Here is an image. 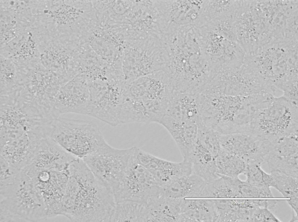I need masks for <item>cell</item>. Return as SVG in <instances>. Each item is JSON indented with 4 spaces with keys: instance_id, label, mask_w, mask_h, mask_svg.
I'll list each match as a JSON object with an SVG mask.
<instances>
[{
    "instance_id": "484cf974",
    "label": "cell",
    "mask_w": 298,
    "mask_h": 222,
    "mask_svg": "<svg viewBox=\"0 0 298 222\" xmlns=\"http://www.w3.org/2000/svg\"><path fill=\"white\" fill-rule=\"evenodd\" d=\"M219 177L206 182L198 198H237L233 178L219 174Z\"/></svg>"
},
{
    "instance_id": "f546056e",
    "label": "cell",
    "mask_w": 298,
    "mask_h": 222,
    "mask_svg": "<svg viewBox=\"0 0 298 222\" xmlns=\"http://www.w3.org/2000/svg\"><path fill=\"white\" fill-rule=\"evenodd\" d=\"M239 4L238 0H204L202 14L204 24L213 20L233 14Z\"/></svg>"
},
{
    "instance_id": "836d02e7",
    "label": "cell",
    "mask_w": 298,
    "mask_h": 222,
    "mask_svg": "<svg viewBox=\"0 0 298 222\" xmlns=\"http://www.w3.org/2000/svg\"><path fill=\"white\" fill-rule=\"evenodd\" d=\"M239 198H273L270 188H261L251 185L240 179L238 184Z\"/></svg>"
},
{
    "instance_id": "9c48e42d",
    "label": "cell",
    "mask_w": 298,
    "mask_h": 222,
    "mask_svg": "<svg viewBox=\"0 0 298 222\" xmlns=\"http://www.w3.org/2000/svg\"><path fill=\"white\" fill-rule=\"evenodd\" d=\"M123 81L114 78L97 79L89 86L90 101L87 115L113 126L120 125L123 101Z\"/></svg>"
},
{
    "instance_id": "3957f363",
    "label": "cell",
    "mask_w": 298,
    "mask_h": 222,
    "mask_svg": "<svg viewBox=\"0 0 298 222\" xmlns=\"http://www.w3.org/2000/svg\"><path fill=\"white\" fill-rule=\"evenodd\" d=\"M167 67L176 86L189 88L198 87L207 79V63L195 37L185 36L174 39L167 45Z\"/></svg>"
},
{
    "instance_id": "2e32d148",
    "label": "cell",
    "mask_w": 298,
    "mask_h": 222,
    "mask_svg": "<svg viewBox=\"0 0 298 222\" xmlns=\"http://www.w3.org/2000/svg\"><path fill=\"white\" fill-rule=\"evenodd\" d=\"M173 90L171 78L166 68L129 82H124V97L131 99L169 101Z\"/></svg>"
},
{
    "instance_id": "7c38bea8",
    "label": "cell",
    "mask_w": 298,
    "mask_h": 222,
    "mask_svg": "<svg viewBox=\"0 0 298 222\" xmlns=\"http://www.w3.org/2000/svg\"><path fill=\"white\" fill-rule=\"evenodd\" d=\"M22 86L36 104L49 111L62 83L54 73L40 62L24 73Z\"/></svg>"
},
{
    "instance_id": "5bb4252c",
    "label": "cell",
    "mask_w": 298,
    "mask_h": 222,
    "mask_svg": "<svg viewBox=\"0 0 298 222\" xmlns=\"http://www.w3.org/2000/svg\"><path fill=\"white\" fill-rule=\"evenodd\" d=\"M90 99L87 78L79 74L60 88L54 100L53 114L56 118L69 113L87 115Z\"/></svg>"
},
{
    "instance_id": "cb8c5ba5",
    "label": "cell",
    "mask_w": 298,
    "mask_h": 222,
    "mask_svg": "<svg viewBox=\"0 0 298 222\" xmlns=\"http://www.w3.org/2000/svg\"><path fill=\"white\" fill-rule=\"evenodd\" d=\"M154 122L149 100L124 99L119 118L120 125L135 123H149Z\"/></svg>"
},
{
    "instance_id": "ac0fdd59",
    "label": "cell",
    "mask_w": 298,
    "mask_h": 222,
    "mask_svg": "<svg viewBox=\"0 0 298 222\" xmlns=\"http://www.w3.org/2000/svg\"><path fill=\"white\" fill-rule=\"evenodd\" d=\"M135 155L138 163L153 175L160 186L180 177L192 174L190 162L169 161L151 154L136 147Z\"/></svg>"
},
{
    "instance_id": "8992f818",
    "label": "cell",
    "mask_w": 298,
    "mask_h": 222,
    "mask_svg": "<svg viewBox=\"0 0 298 222\" xmlns=\"http://www.w3.org/2000/svg\"><path fill=\"white\" fill-rule=\"evenodd\" d=\"M49 137L67 152L81 159L108 144L93 122L59 117L53 120Z\"/></svg>"
},
{
    "instance_id": "e575fe53",
    "label": "cell",
    "mask_w": 298,
    "mask_h": 222,
    "mask_svg": "<svg viewBox=\"0 0 298 222\" xmlns=\"http://www.w3.org/2000/svg\"><path fill=\"white\" fill-rule=\"evenodd\" d=\"M0 188L11 185L21 176V170L11 165L0 157Z\"/></svg>"
},
{
    "instance_id": "603a6c76",
    "label": "cell",
    "mask_w": 298,
    "mask_h": 222,
    "mask_svg": "<svg viewBox=\"0 0 298 222\" xmlns=\"http://www.w3.org/2000/svg\"><path fill=\"white\" fill-rule=\"evenodd\" d=\"M216 157L196 141L191 153L183 160L190 163L192 174L199 176L208 182L219 177L217 171Z\"/></svg>"
},
{
    "instance_id": "7402d4cb",
    "label": "cell",
    "mask_w": 298,
    "mask_h": 222,
    "mask_svg": "<svg viewBox=\"0 0 298 222\" xmlns=\"http://www.w3.org/2000/svg\"><path fill=\"white\" fill-rule=\"evenodd\" d=\"M160 124L168 131L177 146L183 160L185 159L195 144L198 124L179 123L167 118H163Z\"/></svg>"
},
{
    "instance_id": "1f68e13d",
    "label": "cell",
    "mask_w": 298,
    "mask_h": 222,
    "mask_svg": "<svg viewBox=\"0 0 298 222\" xmlns=\"http://www.w3.org/2000/svg\"><path fill=\"white\" fill-rule=\"evenodd\" d=\"M270 173L274 180L273 187L284 198L290 199L298 197V179L278 172Z\"/></svg>"
},
{
    "instance_id": "4dcf8cb0",
    "label": "cell",
    "mask_w": 298,
    "mask_h": 222,
    "mask_svg": "<svg viewBox=\"0 0 298 222\" xmlns=\"http://www.w3.org/2000/svg\"><path fill=\"white\" fill-rule=\"evenodd\" d=\"M298 154L281 156L269 154L266 163L270 173L278 172L298 179Z\"/></svg>"
},
{
    "instance_id": "ba28073f",
    "label": "cell",
    "mask_w": 298,
    "mask_h": 222,
    "mask_svg": "<svg viewBox=\"0 0 298 222\" xmlns=\"http://www.w3.org/2000/svg\"><path fill=\"white\" fill-rule=\"evenodd\" d=\"M201 49L210 69H236L244 61L245 54L236 42L229 40L206 25L196 27Z\"/></svg>"
},
{
    "instance_id": "6da1fadb",
    "label": "cell",
    "mask_w": 298,
    "mask_h": 222,
    "mask_svg": "<svg viewBox=\"0 0 298 222\" xmlns=\"http://www.w3.org/2000/svg\"><path fill=\"white\" fill-rule=\"evenodd\" d=\"M68 170L60 215L74 222H110L116 204L112 190L94 175L82 159H76Z\"/></svg>"
},
{
    "instance_id": "83f0119b",
    "label": "cell",
    "mask_w": 298,
    "mask_h": 222,
    "mask_svg": "<svg viewBox=\"0 0 298 222\" xmlns=\"http://www.w3.org/2000/svg\"><path fill=\"white\" fill-rule=\"evenodd\" d=\"M145 203L130 200L116 203L110 222H144Z\"/></svg>"
},
{
    "instance_id": "f1b7e54d",
    "label": "cell",
    "mask_w": 298,
    "mask_h": 222,
    "mask_svg": "<svg viewBox=\"0 0 298 222\" xmlns=\"http://www.w3.org/2000/svg\"><path fill=\"white\" fill-rule=\"evenodd\" d=\"M216 163L218 174L233 178L243 174L246 166L242 159L221 147L217 155Z\"/></svg>"
},
{
    "instance_id": "74e56055",
    "label": "cell",
    "mask_w": 298,
    "mask_h": 222,
    "mask_svg": "<svg viewBox=\"0 0 298 222\" xmlns=\"http://www.w3.org/2000/svg\"><path fill=\"white\" fill-rule=\"evenodd\" d=\"M262 174L263 180L265 186L270 188L273 187L274 180L271 174L267 173L263 170H262Z\"/></svg>"
},
{
    "instance_id": "8d00e7d4",
    "label": "cell",
    "mask_w": 298,
    "mask_h": 222,
    "mask_svg": "<svg viewBox=\"0 0 298 222\" xmlns=\"http://www.w3.org/2000/svg\"><path fill=\"white\" fill-rule=\"evenodd\" d=\"M250 222H281L268 208L255 207L251 209Z\"/></svg>"
},
{
    "instance_id": "d6986e66",
    "label": "cell",
    "mask_w": 298,
    "mask_h": 222,
    "mask_svg": "<svg viewBox=\"0 0 298 222\" xmlns=\"http://www.w3.org/2000/svg\"><path fill=\"white\" fill-rule=\"evenodd\" d=\"M202 0L164 1L162 15L166 27L194 25L199 18Z\"/></svg>"
},
{
    "instance_id": "ab89813d",
    "label": "cell",
    "mask_w": 298,
    "mask_h": 222,
    "mask_svg": "<svg viewBox=\"0 0 298 222\" xmlns=\"http://www.w3.org/2000/svg\"><path fill=\"white\" fill-rule=\"evenodd\" d=\"M298 215H296V214L295 215H294V214L293 213L292 219L290 220V221L291 222L298 221Z\"/></svg>"
},
{
    "instance_id": "d4e9b609",
    "label": "cell",
    "mask_w": 298,
    "mask_h": 222,
    "mask_svg": "<svg viewBox=\"0 0 298 222\" xmlns=\"http://www.w3.org/2000/svg\"><path fill=\"white\" fill-rule=\"evenodd\" d=\"M217 219L213 200L184 198L178 222H217Z\"/></svg>"
},
{
    "instance_id": "52a82bcc",
    "label": "cell",
    "mask_w": 298,
    "mask_h": 222,
    "mask_svg": "<svg viewBox=\"0 0 298 222\" xmlns=\"http://www.w3.org/2000/svg\"><path fill=\"white\" fill-rule=\"evenodd\" d=\"M169 62L166 48L160 38L151 36L133 42L126 47L123 56V80L129 82L164 69Z\"/></svg>"
},
{
    "instance_id": "f35d334b",
    "label": "cell",
    "mask_w": 298,
    "mask_h": 222,
    "mask_svg": "<svg viewBox=\"0 0 298 222\" xmlns=\"http://www.w3.org/2000/svg\"><path fill=\"white\" fill-rule=\"evenodd\" d=\"M288 204L291 207L296 215L298 212V197H296L287 200Z\"/></svg>"
},
{
    "instance_id": "8fae6325",
    "label": "cell",
    "mask_w": 298,
    "mask_h": 222,
    "mask_svg": "<svg viewBox=\"0 0 298 222\" xmlns=\"http://www.w3.org/2000/svg\"><path fill=\"white\" fill-rule=\"evenodd\" d=\"M159 189L152 174L138 161L135 152L113 193L116 203L126 200L145 203Z\"/></svg>"
},
{
    "instance_id": "ffe728a7",
    "label": "cell",
    "mask_w": 298,
    "mask_h": 222,
    "mask_svg": "<svg viewBox=\"0 0 298 222\" xmlns=\"http://www.w3.org/2000/svg\"><path fill=\"white\" fill-rule=\"evenodd\" d=\"M184 199L167 197L159 192L145 203L144 222H178Z\"/></svg>"
},
{
    "instance_id": "60d3db41",
    "label": "cell",
    "mask_w": 298,
    "mask_h": 222,
    "mask_svg": "<svg viewBox=\"0 0 298 222\" xmlns=\"http://www.w3.org/2000/svg\"><path fill=\"white\" fill-rule=\"evenodd\" d=\"M264 17H265V18H266V17H266V16H265V15H264ZM263 17H264V16H263ZM268 22H269V21H268ZM269 26H270V23H269Z\"/></svg>"
},
{
    "instance_id": "e0dca14e",
    "label": "cell",
    "mask_w": 298,
    "mask_h": 222,
    "mask_svg": "<svg viewBox=\"0 0 298 222\" xmlns=\"http://www.w3.org/2000/svg\"><path fill=\"white\" fill-rule=\"evenodd\" d=\"M77 158L48 137L39 144L30 162L23 169L30 175L43 170H65Z\"/></svg>"
},
{
    "instance_id": "9a60e30c",
    "label": "cell",
    "mask_w": 298,
    "mask_h": 222,
    "mask_svg": "<svg viewBox=\"0 0 298 222\" xmlns=\"http://www.w3.org/2000/svg\"><path fill=\"white\" fill-rule=\"evenodd\" d=\"M69 177L68 170L62 171L43 170L30 177L43 199L47 218L59 215L62 199Z\"/></svg>"
},
{
    "instance_id": "5b68a950",
    "label": "cell",
    "mask_w": 298,
    "mask_h": 222,
    "mask_svg": "<svg viewBox=\"0 0 298 222\" xmlns=\"http://www.w3.org/2000/svg\"><path fill=\"white\" fill-rule=\"evenodd\" d=\"M298 103L282 95L275 96L255 113L251 123V131L271 143L298 134Z\"/></svg>"
},
{
    "instance_id": "d6a6232c",
    "label": "cell",
    "mask_w": 298,
    "mask_h": 222,
    "mask_svg": "<svg viewBox=\"0 0 298 222\" xmlns=\"http://www.w3.org/2000/svg\"><path fill=\"white\" fill-rule=\"evenodd\" d=\"M234 14L213 20L206 25L227 39L237 42Z\"/></svg>"
},
{
    "instance_id": "d590c367",
    "label": "cell",
    "mask_w": 298,
    "mask_h": 222,
    "mask_svg": "<svg viewBox=\"0 0 298 222\" xmlns=\"http://www.w3.org/2000/svg\"><path fill=\"white\" fill-rule=\"evenodd\" d=\"M261 166L255 164H248L243 173L246 177L245 181L247 183L261 188H270L264 183L262 179Z\"/></svg>"
},
{
    "instance_id": "4316f807",
    "label": "cell",
    "mask_w": 298,
    "mask_h": 222,
    "mask_svg": "<svg viewBox=\"0 0 298 222\" xmlns=\"http://www.w3.org/2000/svg\"><path fill=\"white\" fill-rule=\"evenodd\" d=\"M0 95L9 94L21 86V70L11 59L0 56Z\"/></svg>"
},
{
    "instance_id": "277c9868",
    "label": "cell",
    "mask_w": 298,
    "mask_h": 222,
    "mask_svg": "<svg viewBox=\"0 0 298 222\" xmlns=\"http://www.w3.org/2000/svg\"><path fill=\"white\" fill-rule=\"evenodd\" d=\"M0 222H38L48 218L42 198L22 170L14 183L0 188Z\"/></svg>"
},
{
    "instance_id": "44dd1931",
    "label": "cell",
    "mask_w": 298,
    "mask_h": 222,
    "mask_svg": "<svg viewBox=\"0 0 298 222\" xmlns=\"http://www.w3.org/2000/svg\"><path fill=\"white\" fill-rule=\"evenodd\" d=\"M206 182L199 176L192 173L160 186V192L164 196L172 198H198Z\"/></svg>"
},
{
    "instance_id": "7a4b0ae2",
    "label": "cell",
    "mask_w": 298,
    "mask_h": 222,
    "mask_svg": "<svg viewBox=\"0 0 298 222\" xmlns=\"http://www.w3.org/2000/svg\"><path fill=\"white\" fill-rule=\"evenodd\" d=\"M0 142L49 133L53 119L20 91L0 96Z\"/></svg>"
},
{
    "instance_id": "4fadbf2b",
    "label": "cell",
    "mask_w": 298,
    "mask_h": 222,
    "mask_svg": "<svg viewBox=\"0 0 298 222\" xmlns=\"http://www.w3.org/2000/svg\"><path fill=\"white\" fill-rule=\"evenodd\" d=\"M220 147L242 159L246 164L261 165L266 163L271 143L252 132L219 134Z\"/></svg>"
},
{
    "instance_id": "30bf717a",
    "label": "cell",
    "mask_w": 298,
    "mask_h": 222,
    "mask_svg": "<svg viewBox=\"0 0 298 222\" xmlns=\"http://www.w3.org/2000/svg\"><path fill=\"white\" fill-rule=\"evenodd\" d=\"M136 147L118 149L108 143L82 159L94 175L113 193Z\"/></svg>"
}]
</instances>
